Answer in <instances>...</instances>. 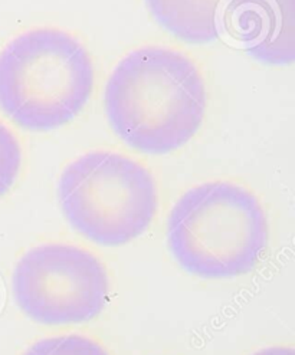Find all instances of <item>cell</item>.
<instances>
[{
    "instance_id": "cell-6",
    "label": "cell",
    "mask_w": 295,
    "mask_h": 355,
    "mask_svg": "<svg viewBox=\"0 0 295 355\" xmlns=\"http://www.w3.org/2000/svg\"><path fill=\"white\" fill-rule=\"evenodd\" d=\"M222 32L252 58L269 65L295 59L294 0H229Z\"/></svg>"
},
{
    "instance_id": "cell-7",
    "label": "cell",
    "mask_w": 295,
    "mask_h": 355,
    "mask_svg": "<svg viewBox=\"0 0 295 355\" xmlns=\"http://www.w3.org/2000/svg\"><path fill=\"white\" fill-rule=\"evenodd\" d=\"M154 19L176 37L208 44L222 33L224 0H146Z\"/></svg>"
},
{
    "instance_id": "cell-4",
    "label": "cell",
    "mask_w": 295,
    "mask_h": 355,
    "mask_svg": "<svg viewBox=\"0 0 295 355\" xmlns=\"http://www.w3.org/2000/svg\"><path fill=\"white\" fill-rule=\"evenodd\" d=\"M58 200L68 223L103 246L126 245L151 225L159 206L153 174L115 151H90L67 166Z\"/></svg>"
},
{
    "instance_id": "cell-2",
    "label": "cell",
    "mask_w": 295,
    "mask_h": 355,
    "mask_svg": "<svg viewBox=\"0 0 295 355\" xmlns=\"http://www.w3.org/2000/svg\"><path fill=\"white\" fill-rule=\"evenodd\" d=\"M269 227L257 196L229 182L186 191L169 216L167 242L179 265L203 279L252 270L267 250Z\"/></svg>"
},
{
    "instance_id": "cell-1",
    "label": "cell",
    "mask_w": 295,
    "mask_h": 355,
    "mask_svg": "<svg viewBox=\"0 0 295 355\" xmlns=\"http://www.w3.org/2000/svg\"><path fill=\"white\" fill-rule=\"evenodd\" d=\"M108 121L137 151L167 154L187 144L206 114L203 76L185 53L149 45L124 56L104 94Z\"/></svg>"
},
{
    "instance_id": "cell-10",
    "label": "cell",
    "mask_w": 295,
    "mask_h": 355,
    "mask_svg": "<svg viewBox=\"0 0 295 355\" xmlns=\"http://www.w3.org/2000/svg\"><path fill=\"white\" fill-rule=\"evenodd\" d=\"M253 355H295V352L289 347H269L262 351L255 352Z\"/></svg>"
},
{
    "instance_id": "cell-8",
    "label": "cell",
    "mask_w": 295,
    "mask_h": 355,
    "mask_svg": "<svg viewBox=\"0 0 295 355\" xmlns=\"http://www.w3.org/2000/svg\"><path fill=\"white\" fill-rule=\"evenodd\" d=\"M24 355H110L104 347L84 335H58L35 343Z\"/></svg>"
},
{
    "instance_id": "cell-9",
    "label": "cell",
    "mask_w": 295,
    "mask_h": 355,
    "mask_svg": "<svg viewBox=\"0 0 295 355\" xmlns=\"http://www.w3.org/2000/svg\"><path fill=\"white\" fill-rule=\"evenodd\" d=\"M22 167V148L13 131L0 121V197L15 184Z\"/></svg>"
},
{
    "instance_id": "cell-5",
    "label": "cell",
    "mask_w": 295,
    "mask_h": 355,
    "mask_svg": "<svg viewBox=\"0 0 295 355\" xmlns=\"http://www.w3.org/2000/svg\"><path fill=\"white\" fill-rule=\"evenodd\" d=\"M12 292L17 306L42 325L81 324L107 305L110 281L103 262L71 243H44L15 266Z\"/></svg>"
},
{
    "instance_id": "cell-3",
    "label": "cell",
    "mask_w": 295,
    "mask_h": 355,
    "mask_svg": "<svg viewBox=\"0 0 295 355\" xmlns=\"http://www.w3.org/2000/svg\"><path fill=\"white\" fill-rule=\"evenodd\" d=\"M94 88L90 52L69 32H24L0 52V108L26 130L59 128L80 114Z\"/></svg>"
}]
</instances>
